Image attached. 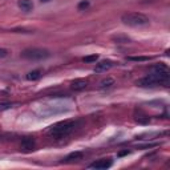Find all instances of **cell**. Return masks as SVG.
Masks as SVG:
<instances>
[{"label":"cell","mask_w":170,"mask_h":170,"mask_svg":"<svg viewBox=\"0 0 170 170\" xmlns=\"http://www.w3.org/2000/svg\"><path fill=\"white\" fill-rule=\"evenodd\" d=\"M76 126H77L76 121H70V120L69 121H61L49 128L48 134L53 138H64L66 136H69L76 129Z\"/></svg>","instance_id":"obj_1"},{"label":"cell","mask_w":170,"mask_h":170,"mask_svg":"<svg viewBox=\"0 0 170 170\" xmlns=\"http://www.w3.org/2000/svg\"><path fill=\"white\" fill-rule=\"evenodd\" d=\"M121 20L125 25L134 27V28H140V27L149 25V17L145 16L144 13L140 12H126L121 16Z\"/></svg>","instance_id":"obj_2"},{"label":"cell","mask_w":170,"mask_h":170,"mask_svg":"<svg viewBox=\"0 0 170 170\" xmlns=\"http://www.w3.org/2000/svg\"><path fill=\"white\" fill-rule=\"evenodd\" d=\"M51 56V52L44 48H28L21 52V57L27 60H44Z\"/></svg>","instance_id":"obj_3"},{"label":"cell","mask_w":170,"mask_h":170,"mask_svg":"<svg viewBox=\"0 0 170 170\" xmlns=\"http://www.w3.org/2000/svg\"><path fill=\"white\" fill-rule=\"evenodd\" d=\"M112 159L110 158H101V159H98L96 161V162H93L91 166V169H97V170H102V169H108L112 166Z\"/></svg>","instance_id":"obj_4"},{"label":"cell","mask_w":170,"mask_h":170,"mask_svg":"<svg viewBox=\"0 0 170 170\" xmlns=\"http://www.w3.org/2000/svg\"><path fill=\"white\" fill-rule=\"evenodd\" d=\"M112 66H113V61H110V60H102V61H100V62H98V64L96 65L95 72H96V73H104V72H106V70H109Z\"/></svg>","instance_id":"obj_5"},{"label":"cell","mask_w":170,"mask_h":170,"mask_svg":"<svg viewBox=\"0 0 170 170\" xmlns=\"http://www.w3.org/2000/svg\"><path fill=\"white\" fill-rule=\"evenodd\" d=\"M20 149L23 151H31L35 149V140L33 138H29V137H25L21 140V144H20Z\"/></svg>","instance_id":"obj_6"},{"label":"cell","mask_w":170,"mask_h":170,"mask_svg":"<svg viewBox=\"0 0 170 170\" xmlns=\"http://www.w3.org/2000/svg\"><path fill=\"white\" fill-rule=\"evenodd\" d=\"M88 87V81H85V80L83 79H77V80H74V81L70 83V88L73 89V91H84L85 88Z\"/></svg>","instance_id":"obj_7"},{"label":"cell","mask_w":170,"mask_h":170,"mask_svg":"<svg viewBox=\"0 0 170 170\" xmlns=\"http://www.w3.org/2000/svg\"><path fill=\"white\" fill-rule=\"evenodd\" d=\"M134 116H136L134 118H136V121H137L138 124L145 125V124L149 122V117H147V116H146L142 110H138V109H137V110H136V114H134Z\"/></svg>","instance_id":"obj_8"},{"label":"cell","mask_w":170,"mask_h":170,"mask_svg":"<svg viewBox=\"0 0 170 170\" xmlns=\"http://www.w3.org/2000/svg\"><path fill=\"white\" fill-rule=\"evenodd\" d=\"M19 7L23 10L24 12H29V11H32L33 10V3H32V0H19Z\"/></svg>","instance_id":"obj_9"},{"label":"cell","mask_w":170,"mask_h":170,"mask_svg":"<svg viewBox=\"0 0 170 170\" xmlns=\"http://www.w3.org/2000/svg\"><path fill=\"white\" fill-rule=\"evenodd\" d=\"M114 79H112V77H106V79H104V80H101L100 81V84H98V88L100 89H109V88H112L114 85Z\"/></svg>","instance_id":"obj_10"},{"label":"cell","mask_w":170,"mask_h":170,"mask_svg":"<svg viewBox=\"0 0 170 170\" xmlns=\"http://www.w3.org/2000/svg\"><path fill=\"white\" fill-rule=\"evenodd\" d=\"M40 77H41V70H32V72H29L28 74H27V80H29V81H35V80H39Z\"/></svg>","instance_id":"obj_11"},{"label":"cell","mask_w":170,"mask_h":170,"mask_svg":"<svg viewBox=\"0 0 170 170\" xmlns=\"http://www.w3.org/2000/svg\"><path fill=\"white\" fill-rule=\"evenodd\" d=\"M81 158H83V154L80 153V151H76V153H70L65 159L66 161H79V159H81Z\"/></svg>","instance_id":"obj_12"},{"label":"cell","mask_w":170,"mask_h":170,"mask_svg":"<svg viewBox=\"0 0 170 170\" xmlns=\"http://www.w3.org/2000/svg\"><path fill=\"white\" fill-rule=\"evenodd\" d=\"M151 59V57L149 56H132V57H129V60H132V61H149Z\"/></svg>","instance_id":"obj_13"},{"label":"cell","mask_w":170,"mask_h":170,"mask_svg":"<svg viewBox=\"0 0 170 170\" xmlns=\"http://www.w3.org/2000/svg\"><path fill=\"white\" fill-rule=\"evenodd\" d=\"M98 60V55H91V56H85L83 61L84 62H96Z\"/></svg>","instance_id":"obj_14"},{"label":"cell","mask_w":170,"mask_h":170,"mask_svg":"<svg viewBox=\"0 0 170 170\" xmlns=\"http://www.w3.org/2000/svg\"><path fill=\"white\" fill-rule=\"evenodd\" d=\"M113 40L116 43H129L130 41V39L126 37V36H114Z\"/></svg>","instance_id":"obj_15"},{"label":"cell","mask_w":170,"mask_h":170,"mask_svg":"<svg viewBox=\"0 0 170 170\" xmlns=\"http://www.w3.org/2000/svg\"><path fill=\"white\" fill-rule=\"evenodd\" d=\"M88 7H89V0H83V2L79 3L77 10L79 11H83V10H85V8H88Z\"/></svg>","instance_id":"obj_16"},{"label":"cell","mask_w":170,"mask_h":170,"mask_svg":"<svg viewBox=\"0 0 170 170\" xmlns=\"http://www.w3.org/2000/svg\"><path fill=\"white\" fill-rule=\"evenodd\" d=\"M7 55H8V51H7V49L0 48V59H2V57H6Z\"/></svg>","instance_id":"obj_17"},{"label":"cell","mask_w":170,"mask_h":170,"mask_svg":"<svg viewBox=\"0 0 170 170\" xmlns=\"http://www.w3.org/2000/svg\"><path fill=\"white\" fill-rule=\"evenodd\" d=\"M126 154H129V151H128V150H124V151H121V153H120L118 155H120V157H122V155H126Z\"/></svg>","instance_id":"obj_18"},{"label":"cell","mask_w":170,"mask_h":170,"mask_svg":"<svg viewBox=\"0 0 170 170\" xmlns=\"http://www.w3.org/2000/svg\"><path fill=\"white\" fill-rule=\"evenodd\" d=\"M40 2H43V3H48V2H51V0H40Z\"/></svg>","instance_id":"obj_19"}]
</instances>
